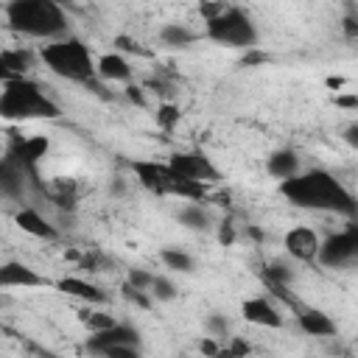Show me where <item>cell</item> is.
I'll return each mask as SVG.
<instances>
[{
  "instance_id": "6da1fadb",
  "label": "cell",
  "mask_w": 358,
  "mask_h": 358,
  "mask_svg": "<svg viewBox=\"0 0 358 358\" xmlns=\"http://www.w3.org/2000/svg\"><path fill=\"white\" fill-rule=\"evenodd\" d=\"M280 196L302 210H319V213H336L344 218H358V199L350 193V187L336 179L324 168L299 171L288 179H280Z\"/></svg>"
},
{
  "instance_id": "7a4b0ae2",
  "label": "cell",
  "mask_w": 358,
  "mask_h": 358,
  "mask_svg": "<svg viewBox=\"0 0 358 358\" xmlns=\"http://www.w3.org/2000/svg\"><path fill=\"white\" fill-rule=\"evenodd\" d=\"M6 25L20 36L42 42L70 36V20L56 0H8Z\"/></svg>"
},
{
  "instance_id": "3957f363",
  "label": "cell",
  "mask_w": 358,
  "mask_h": 358,
  "mask_svg": "<svg viewBox=\"0 0 358 358\" xmlns=\"http://www.w3.org/2000/svg\"><path fill=\"white\" fill-rule=\"evenodd\" d=\"M39 62L59 78L73 81V84H84L92 87L95 92H101V78H98V59H92V50L84 39L78 36H64V39H53L48 45H42L39 50Z\"/></svg>"
},
{
  "instance_id": "277c9868",
  "label": "cell",
  "mask_w": 358,
  "mask_h": 358,
  "mask_svg": "<svg viewBox=\"0 0 358 358\" xmlns=\"http://www.w3.org/2000/svg\"><path fill=\"white\" fill-rule=\"evenodd\" d=\"M0 117L8 123H22V120H56L62 117L59 103L42 90L39 81L28 76H14L3 78V92H0Z\"/></svg>"
},
{
  "instance_id": "5b68a950",
  "label": "cell",
  "mask_w": 358,
  "mask_h": 358,
  "mask_svg": "<svg viewBox=\"0 0 358 358\" xmlns=\"http://www.w3.org/2000/svg\"><path fill=\"white\" fill-rule=\"evenodd\" d=\"M131 173L137 176V182L154 193V196H179L187 201H210V185L199 182V179H185L179 176L168 162H157V159H131L129 162Z\"/></svg>"
},
{
  "instance_id": "8992f818",
  "label": "cell",
  "mask_w": 358,
  "mask_h": 358,
  "mask_svg": "<svg viewBox=\"0 0 358 358\" xmlns=\"http://www.w3.org/2000/svg\"><path fill=\"white\" fill-rule=\"evenodd\" d=\"M204 36L213 39L215 45L238 48V50L257 48V39H260L257 25L252 22V17L238 6H227L221 14L204 20Z\"/></svg>"
},
{
  "instance_id": "52a82bcc",
  "label": "cell",
  "mask_w": 358,
  "mask_h": 358,
  "mask_svg": "<svg viewBox=\"0 0 358 358\" xmlns=\"http://www.w3.org/2000/svg\"><path fill=\"white\" fill-rule=\"evenodd\" d=\"M140 330L131 324H112L106 330H98L87 338V350L92 355H106V358H137L140 355Z\"/></svg>"
},
{
  "instance_id": "ba28073f",
  "label": "cell",
  "mask_w": 358,
  "mask_h": 358,
  "mask_svg": "<svg viewBox=\"0 0 358 358\" xmlns=\"http://www.w3.org/2000/svg\"><path fill=\"white\" fill-rule=\"evenodd\" d=\"M324 268H352L358 266V221L352 218L344 229L327 235L319 246V257Z\"/></svg>"
},
{
  "instance_id": "9c48e42d",
  "label": "cell",
  "mask_w": 358,
  "mask_h": 358,
  "mask_svg": "<svg viewBox=\"0 0 358 358\" xmlns=\"http://www.w3.org/2000/svg\"><path fill=\"white\" fill-rule=\"evenodd\" d=\"M168 165L185 179H199V182H207V185L221 179L218 168L210 162V157L204 151H173L168 157Z\"/></svg>"
},
{
  "instance_id": "30bf717a",
  "label": "cell",
  "mask_w": 358,
  "mask_h": 358,
  "mask_svg": "<svg viewBox=\"0 0 358 358\" xmlns=\"http://www.w3.org/2000/svg\"><path fill=\"white\" fill-rule=\"evenodd\" d=\"M48 148H50V140L45 134H34V137H14L8 143V151L6 154L14 162H20L31 173V179H36V165L42 162V157L48 154Z\"/></svg>"
},
{
  "instance_id": "8fae6325",
  "label": "cell",
  "mask_w": 358,
  "mask_h": 358,
  "mask_svg": "<svg viewBox=\"0 0 358 358\" xmlns=\"http://www.w3.org/2000/svg\"><path fill=\"white\" fill-rule=\"evenodd\" d=\"M50 285H56V282L48 280L45 274H39L36 268H31L28 263L6 260L0 266V288H50Z\"/></svg>"
},
{
  "instance_id": "7c38bea8",
  "label": "cell",
  "mask_w": 358,
  "mask_h": 358,
  "mask_svg": "<svg viewBox=\"0 0 358 358\" xmlns=\"http://www.w3.org/2000/svg\"><path fill=\"white\" fill-rule=\"evenodd\" d=\"M282 246H285V252H288L294 260L313 263V260L319 257V246H322V241H319L316 229H310V227H294V229L285 232Z\"/></svg>"
},
{
  "instance_id": "4fadbf2b",
  "label": "cell",
  "mask_w": 358,
  "mask_h": 358,
  "mask_svg": "<svg viewBox=\"0 0 358 358\" xmlns=\"http://www.w3.org/2000/svg\"><path fill=\"white\" fill-rule=\"evenodd\" d=\"M28 182H31V173H28L20 162H14V159L6 154L3 162H0V193H3V199H8V201H22Z\"/></svg>"
},
{
  "instance_id": "5bb4252c",
  "label": "cell",
  "mask_w": 358,
  "mask_h": 358,
  "mask_svg": "<svg viewBox=\"0 0 358 358\" xmlns=\"http://www.w3.org/2000/svg\"><path fill=\"white\" fill-rule=\"evenodd\" d=\"M241 313H243V319H246L249 324H257V327H271V330H277V327L285 324L280 308H277L268 296H252V299H243Z\"/></svg>"
},
{
  "instance_id": "9a60e30c",
  "label": "cell",
  "mask_w": 358,
  "mask_h": 358,
  "mask_svg": "<svg viewBox=\"0 0 358 358\" xmlns=\"http://www.w3.org/2000/svg\"><path fill=\"white\" fill-rule=\"evenodd\" d=\"M53 288L67 294V296H76V299H81L87 305H106V299H109V294L101 285H95V282L84 280V277H62V280H56Z\"/></svg>"
},
{
  "instance_id": "2e32d148",
  "label": "cell",
  "mask_w": 358,
  "mask_h": 358,
  "mask_svg": "<svg viewBox=\"0 0 358 358\" xmlns=\"http://www.w3.org/2000/svg\"><path fill=\"white\" fill-rule=\"evenodd\" d=\"M14 224H17L22 232H28V235H34V238H39V241H59V229H56L39 210H34V207H20V210L14 213Z\"/></svg>"
},
{
  "instance_id": "e0dca14e",
  "label": "cell",
  "mask_w": 358,
  "mask_h": 358,
  "mask_svg": "<svg viewBox=\"0 0 358 358\" xmlns=\"http://www.w3.org/2000/svg\"><path fill=\"white\" fill-rule=\"evenodd\" d=\"M296 327L305 333V336H319V338H330L338 333L336 322L330 319V313L319 310V308H302L296 313Z\"/></svg>"
},
{
  "instance_id": "ac0fdd59",
  "label": "cell",
  "mask_w": 358,
  "mask_h": 358,
  "mask_svg": "<svg viewBox=\"0 0 358 358\" xmlns=\"http://www.w3.org/2000/svg\"><path fill=\"white\" fill-rule=\"evenodd\" d=\"M98 78L109 84H129L131 81V64L120 50L98 56Z\"/></svg>"
},
{
  "instance_id": "d6986e66",
  "label": "cell",
  "mask_w": 358,
  "mask_h": 358,
  "mask_svg": "<svg viewBox=\"0 0 358 358\" xmlns=\"http://www.w3.org/2000/svg\"><path fill=\"white\" fill-rule=\"evenodd\" d=\"M263 282H266V288H268L274 296H280V299H285V302H294V296L288 294V285L294 282V268H291L285 260H271V263L263 268Z\"/></svg>"
},
{
  "instance_id": "ffe728a7",
  "label": "cell",
  "mask_w": 358,
  "mask_h": 358,
  "mask_svg": "<svg viewBox=\"0 0 358 358\" xmlns=\"http://www.w3.org/2000/svg\"><path fill=\"white\" fill-rule=\"evenodd\" d=\"M36 64V56L28 48H6L0 53V76L14 78V76H28V70Z\"/></svg>"
},
{
  "instance_id": "44dd1931",
  "label": "cell",
  "mask_w": 358,
  "mask_h": 358,
  "mask_svg": "<svg viewBox=\"0 0 358 358\" xmlns=\"http://www.w3.org/2000/svg\"><path fill=\"white\" fill-rule=\"evenodd\" d=\"M266 171L274 179H288V176L299 173V154L294 148H277L266 157Z\"/></svg>"
},
{
  "instance_id": "7402d4cb",
  "label": "cell",
  "mask_w": 358,
  "mask_h": 358,
  "mask_svg": "<svg viewBox=\"0 0 358 358\" xmlns=\"http://www.w3.org/2000/svg\"><path fill=\"white\" fill-rule=\"evenodd\" d=\"M157 36H159L162 48H168V50H187L199 39V34L190 31L185 22H165Z\"/></svg>"
},
{
  "instance_id": "603a6c76",
  "label": "cell",
  "mask_w": 358,
  "mask_h": 358,
  "mask_svg": "<svg viewBox=\"0 0 358 358\" xmlns=\"http://www.w3.org/2000/svg\"><path fill=\"white\" fill-rule=\"evenodd\" d=\"M176 218H179L182 227L196 229V232H210L213 229V218H210L204 201H187V204H182L179 213H176Z\"/></svg>"
},
{
  "instance_id": "cb8c5ba5",
  "label": "cell",
  "mask_w": 358,
  "mask_h": 358,
  "mask_svg": "<svg viewBox=\"0 0 358 358\" xmlns=\"http://www.w3.org/2000/svg\"><path fill=\"white\" fill-rule=\"evenodd\" d=\"M159 260H162L165 268H171V271H176V274H193V271H196L193 255H187V252L179 249V246H165V249L159 252Z\"/></svg>"
},
{
  "instance_id": "d4e9b609",
  "label": "cell",
  "mask_w": 358,
  "mask_h": 358,
  "mask_svg": "<svg viewBox=\"0 0 358 358\" xmlns=\"http://www.w3.org/2000/svg\"><path fill=\"white\" fill-rule=\"evenodd\" d=\"M76 313H78V322H81L90 333H98V330H106V327L117 324V319H115L112 313H106V310H95L92 305H90V308H81V310H76Z\"/></svg>"
},
{
  "instance_id": "484cf974",
  "label": "cell",
  "mask_w": 358,
  "mask_h": 358,
  "mask_svg": "<svg viewBox=\"0 0 358 358\" xmlns=\"http://www.w3.org/2000/svg\"><path fill=\"white\" fill-rule=\"evenodd\" d=\"M120 296L129 302V305H134V308H140V310H151L154 308V294L151 291H143V288H134L131 282H123L120 285Z\"/></svg>"
},
{
  "instance_id": "4316f807",
  "label": "cell",
  "mask_w": 358,
  "mask_h": 358,
  "mask_svg": "<svg viewBox=\"0 0 358 358\" xmlns=\"http://www.w3.org/2000/svg\"><path fill=\"white\" fill-rule=\"evenodd\" d=\"M179 117H182V112H179V106L171 103V101H162V103L157 106V112H154V120H157V126H159L162 131H173V129L179 126Z\"/></svg>"
},
{
  "instance_id": "83f0119b",
  "label": "cell",
  "mask_w": 358,
  "mask_h": 358,
  "mask_svg": "<svg viewBox=\"0 0 358 358\" xmlns=\"http://www.w3.org/2000/svg\"><path fill=\"white\" fill-rule=\"evenodd\" d=\"M151 294H154V299H157V302H173L179 291H176V285L171 282V277H165V274H154Z\"/></svg>"
},
{
  "instance_id": "f1b7e54d",
  "label": "cell",
  "mask_w": 358,
  "mask_h": 358,
  "mask_svg": "<svg viewBox=\"0 0 358 358\" xmlns=\"http://www.w3.org/2000/svg\"><path fill=\"white\" fill-rule=\"evenodd\" d=\"M229 327H232L229 319L224 313H218V310H213V313L204 316V330L210 336H215V338H229Z\"/></svg>"
},
{
  "instance_id": "f546056e",
  "label": "cell",
  "mask_w": 358,
  "mask_h": 358,
  "mask_svg": "<svg viewBox=\"0 0 358 358\" xmlns=\"http://www.w3.org/2000/svg\"><path fill=\"white\" fill-rule=\"evenodd\" d=\"M81 271H87V274H98V271H103L106 266H109V260L103 257V252H98V249H90V252H84L81 255V260L76 263Z\"/></svg>"
},
{
  "instance_id": "4dcf8cb0",
  "label": "cell",
  "mask_w": 358,
  "mask_h": 358,
  "mask_svg": "<svg viewBox=\"0 0 358 358\" xmlns=\"http://www.w3.org/2000/svg\"><path fill=\"white\" fill-rule=\"evenodd\" d=\"M126 282H131L134 288L151 291V282H154V271H148V268H140V266H134V268H129V271H126Z\"/></svg>"
},
{
  "instance_id": "1f68e13d",
  "label": "cell",
  "mask_w": 358,
  "mask_h": 358,
  "mask_svg": "<svg viewBox=\"0 0 358 358\" xmlns=\"http://www.w3.org/2000/svg\"><path fill=\"white\" fill-rule=\"evenodd\" d=\"M268 62H271V53H266L260 48H249L238 59V67H260V64H268Z\"/></svg>"
},
{
  "instance_id": "d6a6232c",
  "label": "cell",
  "mask_w": 358,
  "mask_h": 358,
  "mask_svg": "<svg viewBox=\"0 0 358 358\" xmlns=\"http://www.w3.org/2000/svg\"><path fill=\"white\" fill-rule=\"evenodd\" d=\"M341 34L347 39H358V8H347V14L341 17Z\"/></svg>"
},
{
  "instance_id": "836d02e7",
  "label": "cell",
  "mask_w": 358,
  "mask_h": 358,
  "mask_svg": "<svg viewBox=\"0 0 358 358\" xmlns=\"http://www.w3.org/2000/svg\"><path fill=\"white\" fill-rule=\"evenodd\" d=\"M218 241H221L224 246H232V243L238 241V229H235L232 218H224V221L218 224Z\"/></svg>"
},
{
  "instance_id": "e575fe53",
  "label": "cell",
  "mask_w": 358,
  "mask_h": 358,
  "mask_svg": "<svg viewBox=\"0 0 358 358\" xmlns=\"http://www.w3.org/2000/svg\"><path fill=\"white\" fill-rule=\"evenodd\" d=\"M199 352H201V355H224V344H218L215 336L207 333V336L199 341Z\"/></svg>"
},
{
  "instance_id": "d590c367",
  "label": "cell",
  "mask_w": 358,
  "mask_h": 358,
  "mask_svg": "<svg viewBox=\"0 0 358 358\" xmlns=\"http://www.w3.org/2000/svg\"><path fill=\"white\" fill-rule=\"evenodd\" d=\"M249 352H252L249 341H243L238 336H229V347H224V355H249Z\"/></svg>"
},
{
  "instance_id": "8d00e7d4",
  "label": "cell",
  "mask_w": 358,
  "mask_h": 358,
  "mask_svg": "<svg viewBox=\"0 0 358 358\" xmlns=\"http://www.w3.org/2000/svg\"><path fill=\"white\" fill-rule=\"evenodd\" d=\"M112 45H115L120 53H145V50H143L131 36H123V34H120V36H115V42H112Z\"/></svg>"
},
{
  "instance_id": "74e56055",
  "label": "cell",
  "mask_w": 358,
  "mask_h": 358,
  "mask_svg": "<svg viewBox=\"0 0 358 358\" xmlns=\"http://www.w3.org/2000/svg\"><path fill=\"white\" fill-rule=\"evenodd\" d=\"M333 101H336L338 109H352V112H358V95H355V92H338Z\"/></svg>"
},
{
  "instance_id": "f35d334b",
  "label": "cell",
  "mask_w": 358,
  "mask_h": 358,
  "mask_svg": "<svg viewBox=\"0 0 358 358\" xmlns=\"http://www.w3.org/2000/svg\"><path fill=\"white\" fill-rule=\"evenodd\" d=\"M341 137H344V143H347L352 151H358V120L347 123V126H344V131H341Z\"/></svg>"
},
{
  "instance_id": "ab89813d",
  "label": "cell",
  "mask_w": 358,
  "mask_h": 358,
  "mask_svg": "<svg viewBox=\"0 0 358 358\" xmlns=\"http://www.w3.org/2000/svg\"><path fill=\"white\" fill-rule=\"evenodd\" d=\"M123 92H126V98H129L134 106H145V95H143V87H137V84H131V81H129Z\"/></svg>"
},
{
  "instance_id": "60d3db41",
  "label": "cell",
  "mask_w": 358,
  "mask_h": 358,
  "mask_svg": "<svg viewBox=\"0 0 358 358\" xmlns=\"http://www.w3.org/2000/svg\"><path fill=\"white\" fill-rule=\"evenodd\" d=\"M243 235H246V238H249L252 243H257V246H260V243H266V232H263V229H260L257 224H246Z\"/></svg>"
},
{
  "instance_id": "b9f144b4",
  "label": "cell",
  "mask_w": 358,
  "mask_h": 358,
  "mask_svg": "<svg viewBox=\"0 0 358 358\" xmlns=\"http://www.w3.org/2000/svg\"><path fill=\"white\" fill-rule=\"evenodd\" d=\"M109 193H112V196H123V193H126V182H123L120 176H115V182L109 185Z\"/></svg>"
},
{
  "instance_id": "7bdbcfd3",
  "label": "cell",
  "mask_w": 358,
  "mask_h": 358,
  "mask_svg": "<svg viewBox=\"0 0 358 358\" xmlns=\"http://www.w3.org/2000/svg\"><path fill=\"white\" fill-rule=\"evenodd\" d=\"M81 255H84V252H78V249H64V260H70V263H78Z\"/></svg>"
},
{
  "instance_id": "ee69618b",
  "label": "cell",
  "mask_w": 358,
  "mask_h": 358,
  "mask_svg": "<svg viewBox=\"0 0 358 358\" xmlns=\"http://www.w3.org/2000/svg\"><path fill=\"white\" fill-rule=\"evenodd\" d=\"M327 87H336V90H338V87H344V78H338V76L333 78V76H330V78H327Z\"/></svg>"
}]
</instances>
